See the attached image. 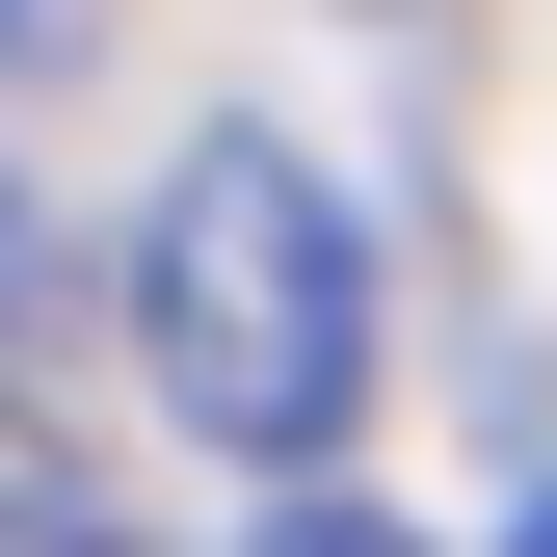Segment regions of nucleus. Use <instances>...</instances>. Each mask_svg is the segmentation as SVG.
<instances>
[{
    "instance_id": "nucleus-3",
    "label": "nucleus",
    "mask_w": 557,
    "mask_h": 557,
    "mask_svg": "<svg viewBox=\"0 0 557 557\" xmlns=\"http://www.w3.org/2000/svg\"><path fill=\"white\" fill-rule=\"evenodd\" d=\"M265 557H425V531H372V505H293V531H265Z\"/></svg>"
},
{
    "instance_id": "nucleus-2",
    "label": "nucleus",
    "mask_w": 557,
    "mask_h": 557,
    "mask_svg": "<svg viewBox=\"0 0 557 557\" xmlns=\"http://www.w3.org/2000/svg\"><path fill=\"white\" fill-rule=\"evenodd\" d=\"M0 557H133V531L81 505V451H53V425H0Z\"/></svg>"
},
{
    "instance_id": "nucleus-4",
    "label": "nucleus",
    "mask_w": 557,
    "mask_h": 557,
    "mask_svg": "<svg viewBox=\"0 0 557 557\" xmlns=\"http://www.w3.org/2000/svg\"><path fill=\"white\" fill-rule=\"evenodd\" d=\"M505 557H557V505H531V531H505Z\"/></svg>"
},
{
    "instance_id": "nucleus-1",
    "label": "nucleus",
    "mask_w": 557,
    "mask_h": 557,
    "mask_svg": "<svg viewBox=\"0 0 557 557\" xmlns=\"http://www.w3.org/2000/svg\"><path fill=\"white\" fill-rule=\"evenodd\" d=\"M133 372L239 478H319L372 425V239H345V186L293 133H186V186L133 213Z\"/></svg>"
}]
</instances>
